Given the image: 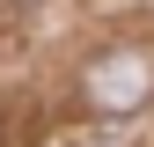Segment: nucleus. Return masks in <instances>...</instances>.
I'll return each mask as SVG.
<instances>
[{
    "label": "nucleus",
    "instance_id": "f257e3e1",
    "mask_svg": "<svg viewBox=\"0 0 154 147\" xmlns=\"http://www.w3.org/2000/svg\"><path fill=\"white\" fill-rule=\"evenodd\" d=\"M81 88H88L95 110H140L154 96V59H147V52H103Z\"/></svg>",
    "mask_w": 154,
    "mask_h": 147
}]
</instances>
